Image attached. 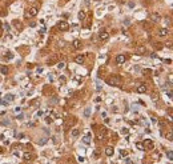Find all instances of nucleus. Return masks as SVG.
<instances>
[{
    "instance_id": "ddd939ff",
    "label": "nucleus",
    "mask_w": 173,
    "mask_h": 164,
    "mask_svg": "<svg viewBox=\"0 0 173 164\" xmlns=\"http://www.w3.org/2000/svg\"><path fill=\"white\" fill-rule=\"evenodd\" d=\"M23 159H24L25 162H31V160L33 159V156H32V154H29V152H25V154L23 155Z\"/></svg>"
},
{
    "instance_id": "1a4fd4ad",
    "label": "nucleus",
    "mask_w": 173,
    "mask_h": 164,
    "mask_svg": "<svg viewBox=\"0 0 173 164\" xmlns=\"http://www.w3.org/2000/svg\"><path fill=\"white\" fill-rule=\"evenodd\" d=\"M12 25H13L16 29H19V31L23 29V24H21V21H19V20H13V21H12Z\"/></svg>"
},
{
    "instance_id": "4468645a",
    "label": "nucleus",
    "mask_w": 173,
    "mask_h": 164,
    "mask_svg": "<svg viewBox=\"0 0 173 164\" xmlns=\"http://www.w3.org/2000/svg\"><path fill=\"white\" fill-rule=\"evenodd\" d=\"M136 52H137L138 55L145 53V47H144V45H137V47H136Z\"/></svg>"
},
{
    "instance_id": "39448f33",
    "label": "nucleus",
    "mask_w": 173,
    "mask_h": 164,
    "mask_svg": "<svg viewBox=\"0 0 173 164\" xmlns=\"http://www.w3.org/2000/svg\"><path fill=\"white\" fill-rule=\"evenodd\" d=\"M153 147H155V144H153V142L151 139H145L144 140V148H145V150H147V148H148V150H152Z\"/></svg>"
},
{
    "instance_id": "5701e85b",
    "label": "nucleus",
    "mask_w": 173,
    "mask_h": 164,
    "mask_svg": "<svg viewBox=\"0 0 173 164\" xmlns=\"http://www.w3.org/2000/svg\"><path fill=\"white\" fill-rule=\"evenodd\" d=\"M79 19L80 20H84V19H85V12H84V11H80L79 12Z\"/></svg>"
},
{
    "instance_id": "f704fd0d",
    "label": "nucleus",
    "mask_w": 173,
    "mask_h": 164,
    "mask_svg": "<svg viewBox=\"0 0 173 164\" xmlns=\"http://www.w3.org/2000/svg\"><path fill=\"white\" fill-rule=\"evenodd\" d=\"M43 72V68H37V73H41Z\"/></svg>"
},
{
    "instance_id": "9b49d317",
    "label": "nucleus",
    "mask_w": 173,
    "mask_h": 164,
    "mask_svg": "<svg viewBox=\"0 0 173 164\" xmlns=\"http://www.w3.org/2000/svg\"><path fill=\"white\" fill-rule=\"evenodd\" d=\"M160 19H161V16H160L159 13H151V20H152L153 23H157V21L160 20Z\"/></svg>"
},
{
    "instance_id": "7ed1b4c3",
    "label": "nucleus",
    "mask_w": 173,
    "mask_h": 164,
    "mask_svg": "<svg viewBox=\"0 0 173 164\" xmlns=\"http://www.w3.org/2000/svg\"><path fill=\"white\" fill-rule=\"evenodd\" d=\"M99 39H100V40H103V41L108 40V39H109V33L107 32V31H100V32H99Z\"/></svg>"
},
{
    "instance_id": "aec40b11",
    "label": "nucleus",
    "mask_w": 173,
    "mask_h": 164,
    "mask_svg": "<svg viewBox=\"0 0 173 164\" xmlns=\"http://www.w3.org/2000/svg\"><path fill=\"white\" fill-rule=\"evenodd\" d=\"M0 72H1L3 75H7V73H8V68H7L5 65H3V67H0Z\"/></svg>"
},
{
    "instance_id": "f03ea898",
    "label": "nucleus",
    "mask_w": 173,
    "mask_h": 164,
    "mask_svg": "<svg viewBox=\"0 0 173 164\" xmlns=\"http://www.w3.org/2000/svg\"><path fill=\"white\" fill-rule=\"evenodd\" d=\"M37 12H39V9H37V7H31L28 13H25V17H35L37 15Z\"/></svg>"
},
{
    "instance_id": "cd10ccee",
    "label": "nucleus",
    "mask_w": 173,
    "mask_h": 164,
    "mask_svg": "<svg viewBox=\"0 0 173 164\" xmlns=\"http://www.w3.org/2000/svg\"><path fill=\"white\" fill-rule=\"evenodd\" d=\"M5 97H7V101L9 103V101H12V100H13V97H15V96H13V95H7Z\"/></svg>"
},
{
    "instance_id": "dca6fc26",
    "label": "nucleus",
    "mask_w": 173,
    "mask_h": 164,
    "mask_svg": "<svg viewBox=\"0 0 173 164\" xmlns=\"http://www.w3.org/2000/svg\"><path fill=\"white\" fill-rule=\"evenodd\" d=\"M105 155H107V156H112V155H113V148H112V147H107Z\"/></svg>"
},
{
    "instance_id": "e433bc0d",
    "label": "nucleus",
    "mask_w": 173,
    "mask_h": 164,
    "mask_svg": "<svg viewBox=\"0 0 173 164\" xmlns=\"http://www.w3.org/2000/svg\"><path fill=\"white\" fill-rule=\"evenodd\" d=\"M1 152H3V148H1V147H0V154H1Z\"/></svg>"
},
{
    "instance_id": "c756f323",
    "label": "nucleus",
    "mask_w": 173,
    "mask_h": 164,
    "mask_svg": "<svg viewBox=\"0 0 173 164\" xmlns=\"http://www.w3.org/2000/svg\"><path fill=\"white\" fill-rule=\"evenodd\" d=\"M120 155H121V156H126V155H128V152H126L125 150H121V151H120Z\"/></svg>"
},
{
    "instance_id": "a878e982",
    "label": "nucleus",
    "mask_w": 173,
    "mask_h": 164,
    "mask_svg": "<svg viewBox=\"0 0 173 164\" xmlns=\"http://www.w3.org/2000/svg\"><path fill=\"white\" fill-rule=\"evenodd\" d=\"M45 143H47V139H40V140H37V144H39V146H44Z\"/></svg>"
},
{
    "instance_id": "f8f14e48",
    "label": "nucleus",
    "mask_w": 173,
    "mask_h": 164,
    "mask_svg": "<svg viewBox=\"0 0 173 164\" xmlns=\"http://www.w3.org/2000/svg\"><path fill=\"white\" fill-rule=\"evenodd\" d=\"M84 60H85V59H84L83 55H77V56L75 57V61H76L77 64H83V63H84Z\"/></svg>"
},
{
    "instance_id": "6e6552de",
    "label": "nucleus",
    "mask_w": 173,
    "mask_h": 164,
    "mask_svg": "<svg viewBox=\"0 0 173 164\" xmlns=\"http://www.w3.org/2000/svg\"><path fill=\"white\" fill-rule=\"evenodd\" d=\"M56 61H57V55H52V56L47 60V64L48 65H52V64H55Z\"/></svg>"
},
{
    "instance_id": "4be33fe9",
    "label": "nucleus",
    "mask_w": 173,
    "mask_h": 164,
    "mask_svg": "<svg viewBox=\"0 0 173 164\" xmlns=\"http://www.w3.org/2000/svg\"><path fill=\"white\" fill-rule=\"evenodd\" d=\"M167 138H168V140H169V142H172V140H173V132H172V131H168V134H167Z\"/></svg>"
},
{
    "instance_id": "bb28decb",
    "label": "nucleus",
    "mask_w": 173,
    "mask_h": 164,
    "mask_svg": "<svg viewBox=\"0 0 173 164\" xmlns=\"http://www.w3.org/2000/svg\"><path fill=\"white\" fill-rule=\"evenodd\" d=\"M53 122V119L51 118V116H47V118H45V123H48V124H51Z\"/></svg>"
},
{
    "instance_id": "c85d7f7f",
    "label": "nucleus",
    "mask_w": 173,
    "mask_h": 164,
    "mask_svg": "<svg viewBox=\"0 0 173 164\" xmlns=\"http://www.w3.org/2000/svg\"><path fill=\"white\" fill-rule=\"evenodd\" d=\"M93 158H96V159L100 158V152H99V150H96V151L93 152Z\"/></svg>"
},
{
    "instance_id": "473e14b6",
    "label": "nucleus",
    "mask_w": 173,
    "mask_h": 164,
    "mask_svg": "<svg viewBox=\"0 0 173 164\" xmlns=\"http://www.w3.org/2000/svg\"><path fill=\"white\" fill-rule=\"evenodd\" d=\"M59 80H60V81H61V83H63V84L65 83V77H64V76H60V79H59Z\"/></svg>"
},
{
    "instance_id": "2f4dec72",
    "label": "nucleus",
    "mask_w": 173,
    "mask_h": 164,
    "mask_svg": "<svg viewBox=\"0 0 173 164\" xmlns=\"http://www.w3.org/2000/svg\"><path fill=\"white\" fill-rule=\"evenodd\" d=\"M5 15V12H4V9L1 8V7H0V16H4Z\"/></svg>"
},
{
    "instance_id": "6ab92c4d",
    "label": "nucleus",
    "mask_w": 173,
    "mask_h": 164,
    "mask_svg": "<svg viewBox=\"0 0 173 164\" xmlns=\"http://www.w3.org/2000/svg\"><path fill=\"white\" fill-rule=\"evenodd\" d=\"M120 134H121V135H125V136H128V134H129V130H128L126 127H124V128H121Z\"/></svg>"
},
{
    "instance_id": "a211bd4d",
    "label": "nucleus",
    "mask_w": 173,
    "mask_h": 164,
    "mask_svg": "<svg viewBox=\"0 0 173 164\" xmlns=\"http://www.w3.org/2000/svg\"><path fill=\"white\" fill-rule=\"evenodd\" d=\"M136 148H137V150H140V151H145L144 144H143V143H140V142H137V143H136Z\"/></svg>"
},
{
    "instance_id": "423d86ee",
    "label": "nucleus",
    "mask_w": 173,
    "mask_h": 164,
    "mask_svg": "<svg viewBox=\"0 0 173 164\" xmlns=\"http://www.w3.org/2000/svg\"><path fill=\"white\" fill-rule=\"evenodd\" d=\"M126 61V56L125 55H117L116 56V63L117 64H124Z\"/></svg>"
},
{
    "instance_id": "412c9836",
    "label": "nucleus",
    "mask_w": 173,
    "mask_h": 164,
    "mask_svg": "<svg viewBox=\"0 0 173 164\" xmlns=\"http://www.w3.org/2000/svg\"><path fill=\"white\" fill-rule=\"evenodd\" d=\"M71 134H72V136H73V138H77V136L80 135V131H79V130H72Z\"/></svg>"
},
{
    "instance_id": "20e7f679",
    "label": "nucleus",
    "mask_w": 173,
    "mask_h": 164,
    "mask_svg": "<svg viewBox=\"0 0 173 164\" xmlns=\"http://www.w3.org/2000/svg\"><path fill=\"white\" fill-rule=\"evenodd\" d=\"M57 28H59L60 31H68L69 29V24L67 21H60L59 24H57Z\"/></svg>"
},
{
    "instance_id": "4c0bfd02",
    "label": "nucleus",
    "mask_w": 173,
    "mask_h": 164,
    "mask_svg": "<svg viewBox=\"0 0 173 164\" xmlns=\"http://www.w3.org/2000/svg\"><path fill=\"white\" fill-rule=\"evenodd\" d=\"M0 28H1V21H0Z\"/></svg>"
},
{
    "instance_id": "f257e3e1",
    "label": "nucleus",
    "mask_w": 173,
    "mask_h": 164,
    "mask_svg": "<svg viewBox=\"0 0 173 164\" xmlns=\"http://www.w3.org/2000/svg\"><path fill=\"white\" fill-rule=\"evenodd\" d=\"M107 83L109 85H120L121 84V77L117 76V75H112L107 79Z\"/></svg>"
},
{
    "instance_id": "0eeeda50",
    "label": "nucleus",
    "mask_w": 173,
    "mask_h": 164,
    "mask_svg": "<svg viewBox=\"0 0 173 164\" xmlns=\"http://www.w3.org/2000/svg\"><path fill=\"white\" fill-rule=\"evenodd\" d=\"M72 45H73L75 49H81V48H83V43L80 41L79 39H75L73 43H72Z\"/></svg>"
},
{
    "instance_id": "9d476101",
    "label": "nucleus",
    "mask_w": 173,
    "mask_h": 164,
    "mask_svg": "<svg viewBox=\"0 0 173 164\" xmlns=\"http://www.w3.org/2000/svg\"><path fill=\"white\" fill-rule=\"evenodd\" d=\"M136 91H137L138 93H145V92H147V85H145V84H140V85L137 87Z\"/></svg>"
},
{
    "instance_id": "b1692460",
    "label": "nucleus",
    "mask_w": 173,
    "mask_h": 164,
    "mask_svg": "<svg viewBox=\"0 0 173 164\" xmlns=\"http://www.w3.org/2000/svg\"><path fill=\"white\" fill-rule=\"evenodd\" d=\"M84 116H85V118H89V116H91V108H85V111H84Z\"/></svg>"
},
{
    "instance_id": "f3484780",
    "label": "nucleus",
    "mask_w": 173,
    "mask_h": 164,
    "mask_svg": "<svg viewBox=\"0 0 173 164\" xmlns=\"http://www.w3.org/2000/svg\"><path fill=\"white\" fill-rule=\"evenodd\" d=\"M168 33H169V31H168L167 28H161V29H160V32H159L160 36H167Z\"/></svg>"
},
{
    "instance_id": "7c9ffc66",
    "label": "nucleus",
    "mask_w": 173,
    "mask_h": 164,
    "mask_svg": "<svg viewBox=\"0 0 173 164\" xmlns=\"http://www.w3.org/2000/svg\"><path fill=\"white\" fill-rule=\"evenodd\" d=\"M167 155H168V158H169V160H172V159H173V154H172V151H169V152H168Z\"/></svg>"
},
{
    "instance_id": "c9c22d12",
    "label": "nucleus",
    "mask_w": 173,
    "mask_h": 164,
    "mask_svg": "<svg viewBox=\"0 0 173 164\" xmlns=\"http://www.w3.org/2000/svg\"><path fill=\"white\" fill-rule=\"evenodd\" d=\"M128 5L130 7V8H133V7H134V4H133V3H128Z\"/></svg>"
},
{
    "instance_id": "72a5a7b5",
    "label": "nucleus",
    "mask_w": 173,
    "mask_h": 164,
    "mask_svg": "<svg viewBox=\"0 0 173 164\" xmlns=\"http://www.w3.org/2000/svg\"><path fill=\"white\" fill-rule=\"evenodd\" d=\"M125 163L126 164H132V160H130V159H125Z\"/></svg>"
},
{
    "instance_id": "2eb2a0df",
    "label": "nucleus",
    "mask_w": 173,
    "mask_h": 164,
    "mask_svg": "<svg viewBox=\"0 0 173 164\" xmlns=\"http://www.w3.org/2000/svg\"><path fill=\"white\" fill-rule=\"evenodd\" d=\"M83 143L87 144V146H88V144H91V136H89V135L84 136V138H83Z\"/></svg>"
},
{
    "instance_id": "393cba45",
    "label": "nucleus",
    "mask_w": 173,
    "mask_h": 164,
    "mask_svg": "<svg viewBox=\"0 0 173 164\" xmlns=\"http://www.w3.org/2000/svg\"><path fill=\"white\" fill-rule=\"evenodd\" d=\"M57 68H59V69L65 68V63H64V61H60V63H57Z\"/></svg>"
}]
</instances>
